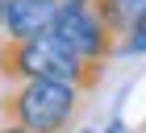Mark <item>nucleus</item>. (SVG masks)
Returning a JSON list of instances; mask_svg holds the SVG:
<instances>
[{
	"label": "nucleus",
	"mask_w": 146,
	"mask_h": 133,
	"mask_svg": "<svg viewBox=\"0 0 146 133\" xmlns=\"http://www.w3.org/2000/svg\"><path fill=\"white\" fill-rule=\"evenodd\" d=\"M104 66L84 63L58 42L54 33L25 38V42H0V79L4 83H25V79H58L84 96L100 83Z\"/></svg>",
	"instance_id": "1"
},
{
	"label": "nucleus",
	"mask_w": 146,
	"mask_h": 133,
	"mask_svg": "<svg viewBox=\"0 0 146 133\" xmlns=\"http://www.w3.org/2000/svg\"><path fill=\"white\" fill-rule=\"evenodd\" d=\"M84 112V96L58 79H25L13 83L0 100V117L25 133H71Z\"/></svg>",
	"instance_id": "2"
},
{
	"label": "nucleus",
	"mask_w": 146,
	"mask_h": 133,
	"mask_svg": "<svg viewBox=\"0 0 146 133\" xmlns=\"http://www.w3.org/2000/svg\"><path fill=\"white\" fill-rule=\"evenodd\" d=\"M50 33H54V38L67 46L75 58L96 63V66H104L113 54H117V38H113L109 25L96 17L92 4H58Z\"/></svg>",
	"instance_id": "3"
},
{
	"label": "nucleus",
	"mask_w": 146,
	"mask_h": 133,
	"mask_svg": "<svg viewBox=\"0 0 146 133\" xmlns=\"http://www.w3.org/2000/svg\"><path fill=\"white\" fill-rule=\"evenodd\" d=\"M54 13H58V0H9L0 38H4V42L42 38V33H50V25H54Z\"/></svg>",
	"instance_id": "4"
},
{
	"label": "nucleus",
	"mask_w": 146,
	"mask_h": 133,
	"mask_svg": "<svg viewBox=\"0 0 146 133\" xmlns=\"http://www.w3.org/2000/svg\"><path fill=\"white\" fill-rule=\"evenodd\" d=\"M121 38H125V42L117 46L121 54H146V9L138 13L134 21H129V29H125Z\"/></svg>",
	"instance_id": "5"
},
{
	"label": "nucleus",
	"mask_w": 146,
	"mask_h": 133,
	"mask_svg": "<svg viewBox=\"0 0 146 133\" xmlns=\"http://www.w3.org/2000/svg\"><path fill=\"white\" fill-rule=\"evenodd\" d=\"M104 133H129V129H125V121H121V117H113V121H109V129H104Z\"/></svg>",
	"instance_id": "6"
},
{
	"label": "nucleus",
	"mask_w": 146,
	"mask_h": 133,
	"mask_svg": "<svg viewBox=\"0 0 146 133\" xmlns=\"http://www.w3.org/2000/svg\"><path fill=\"white\" fill-rule=\"evenodd\" d=\"M0 133H25V129H17V125H9V121H4V125H0Z\"/></svg>",
	"instance_id": "7"
},
{
	"label": "nucleus",
	"mask_w": 146,
	"mask_h": 133,
	"mask_svg": "<svg viewBox=\"0 0 146 133\" xmlns=\"http://www.w3.org/2000/svg\"><path fill=\"white\" fill-rule=\"evenodd\" d=\"M4 9H9V0H0V29H4Z\"/></svg>",
	"instance_id": "8"
},
{
	"label": "nucleus",
	"mask_w": 146,
	"mask_h": 133,
	"mask_svg": "<svg viewBox=\"0 0 146 133\" xmlns=\"http://www.w3.org/2000/svg\"><path fill=\"white\" fill-rule=\"evenodd\" d=\"M58 4H96V0H58Z\"/></svg>",
	"instance_id": "9"
},
{
	"label": "nucleus",
	"mask_w": 146,
	"mask_h": 133,
	"mask_svg": "<svg viewBox=\"0 0 146 133\" xmlns=\"http://www.w3.org/2000/svg\"><path fill=\"white\" fill-rule=\"evenodd\" d=\"M79 133H92V129H79Z\"/></svg>",
	"instance_id": "10"
}]
</instances>
